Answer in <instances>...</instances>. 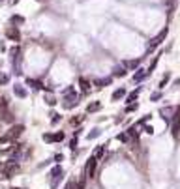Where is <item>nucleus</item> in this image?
<instances>
[{
  "mask_svg": "<svg viewBox=\"0 0 180 189\" xmlns=\"http://www.w3.org/2000/svg\"><path fill=\"white\" fill-rule=\"evenodd\" d=\"M17 172H19V165H15V163H8V165L0 167V176L2 178H11Z\"/></svg>",
  "mask_w": 180,
  "mask_h": 189,
  "instance_id": "nucleus-1",
  "label": "nucleus"
},
{
  "mask_svg": "<svg viewBox=\"0 0 180 189\" xmlns=\"http://www.w3.org/2000/svg\"><path fill=\"white\" fill-rule=\"evenodd\" d=\"M96 167H98V157H90L85 165V176L86 178H94L96 174Z\"/></svg>",
  "mask_w": 180,
  "mask_h": 189,
  "instance_id": "nucleus-2",
  "label": "nucleus"
},
{
  "mask_svg": "<svg viewBox=\"0 0 180 189\" xmlns=\"http://www.w3.org/2000/svg\"><path fill=\"white\" fill-rule=\"evenodd\" d=\"M62 174H64V170H62V167H55L53 170H51V187H56V183H58V180L62 178Z\"/></svg>",
  "mask_w": 180,
  "mask_h": 189,
  "instance_id": "nucleus-3",
  "label": "nucleus"
},
{
  "mask_svg": "<svg viewBox=\"0 0 180 189\" xmlns=\"http://www.w3.org/2000/svg\"><path fill=\"white\" fill-rule=\"evenodd\" d=\"M178 135H180V107L176 109V112H174V118H173V137L176 139Z\"/></svg>",
  "mask_w": 180,
  "mask_h": 189,
  "instance_id": "nucleus-4",
  "label": "nucleus"
},
{
  "mask_svg": "<svg viewBox=\"0 0 180 189\" xmlns=\"http://www.w3.org/2000/svg\"><path fill=\"white\" fill-rule=\"evenodd\" d=\"M23 131H24V127H23V126H13L11 129H9V133H8V139H9V141L17 139V137L23 133Z\"/></svg>",
  "mask_w": 180,
  "mask_h": 189,
  "instance_id": "nucleus-5",
  "label": "nucleus"
},
{
  "mask_svg": "<svg viewBox=\"0 0 180 189\" xmlns=\"http://www.w3.org/2000/svg\"><path fill=\"white\" fill-rule=\"evenodd\" d=\"M6 36H8L9 39H13V41H19V39H21V34H19L17 28H8L6 30Z\"/></svg>",
  "mask_w": 180,
  "mask_h": 189,
  "instance_id": "nucleus-6",
  "label": "nucleus"
},
{
  "mask_svg": "<svg viewBox=\"0 0 180 189\" xmlns=\"http://www.w3.org/2000/svg\"><path fill=\"white\" fill-rule=\"evenodd\" d=\"M45 141H62L64 139V133H55V135H43Z\"/></svg>",
  "mask_w": 180,
  "mask_h": 189,
  "instance_id": "nucleus-7",
  "label": "nucleus"
},
{
  "mask_svg": "<svg viewBox=\"0 0 180 189\" xmlns=\"http://www.w3.org/2000/svg\"><path fill=\"white\" fill-rule=\"evenodd\" d=\"M165 36H167V28H165V30H163V32H161V34H159V36H158V38H154V39H152V47H156V45H159V43H161V39H163V38H165Z\"/></svg>",
  "mask_w": 180,
  "mask_h": 189,
  "instance_id": "nucleus-8",
  "label": "nucleus"
},
{
  "mask_svg": "<svg viewBox=\"0 0 180 189\" xmlns=\"http://www.w3.org/2000/svg\"><path fill=\"white\" fill-rule=\"evenodd\" d=\"M79 83H81V88H83L85 92H86V90H88V88H90V83H88V81H86V79H81V81H79Z\"/></svg>",
  "mask_w": 180,
  "mask_h": 189,
  "instance_id": "nucleus-9",
  "label": "nucleus"
},
{
  "mask_svg": "<svg viewBox=\"0 0 180 189\" xmlns=\"http://www.w3.org/2000/svg\"><path fill=\"white\" fill-rule=\"evenodd\" d=\"M105 154V146H98V150H96V155L94 157H101Z\"/></svg>",
  "mask_w": 180,
  "mask_h": 189,
  "instance_id": "nucleus-10",
  "label": "nucleus"
},
{
  "mask_svg": "<svg viewBox=\"0 0 180 189\" xmlns=\"http://www.w3.org/2000/svg\"><path fill=\"white\" fill-rule=\"evenodd\" d=\"M118 141L128 142V141H130V133H120V135H118Z\"/></svg>",
  "mask_w": 180,
  "mask_h": 189,
  "instance_id": "nucleus-11",
  "label": "nucleus"
},
{
  "mask_svg": "<svg viewBox=\"0 0 180 189\" xmlns=\"http://www.w3.org/2000/svg\"><path fill=\"white\" fill-rule=\"evenodd\" d=\"M124 94H126L124 90H116L115 94H113V99H118V98H122V96H124Z\"/></svg>",
  "mask_w": 180,
  "mask_h": 189,
  "instance_id": "nucleus-12",
  "label": "nucleus"
},
{
  "mask_svg": "<svg viewBox=\"0 0 180 189\" xmlns=\"http://www.w3.org/2000/svg\"><path fill=\"white\" fill-rule=\"evenodd\" d=\"M100 103H92V105H88V112H94V111H98V109H100Z\"/></svg>",
  "mask_w": 180,
  "mask_h": 189,
  "instance_id": "nucleus-13",
  "label": "nucleus"
},
{
  "mask_svg": "<svg viewBox=\"0 0 180 189\" xmlns=\"http://www.w3.org/2000/svg\"><path fill=\"white\" fill-rule=\"evenodd\" d=\"M15 94H17V96H21V98H24V90H23V88H19V86L15 88Z\"/></svg>",
  "mask_w": 180,
  "mask_h": 189,
  "instance_id": "nucleus-14",
  "label": "nucleus"
},
{
  "mask_svg": "<svg viewBox=\"0 0 180 189\" xmlns=\"http://www.w3.org/2000/svg\"><path fill=\"white\" fill-rule=\"evenodd\" d=\"M8 83V77H6V75H2V73H0V84H6Z\"/></svg>",
  "mask_w": 180,
  "mask_h": 189,
  "instance_id": "nucleus-15",
  "label": "nucleus"
},
{
  "mask_svg": "<svg viewBox=\"0 0 180 189\" xmlns=\"http://www.w3.org/2000/svg\"><path fill=\"white\" fill-rule=\"evenodd\" d=\"M79 122H81V118H71V124H73V126L79 124Z\"/></svg>",
  "mask_w": 180,
  "mask_h": 189,
  "instance_id": "nucleus-16",
  "label": "nucleus"
},
{
  "mask_svg": "<svg viewBox=\"0 0 180 189\" xmlns=\"http://www.w3.org/2000/svg\"><path fill=\"white\" fill-rule=\"evenodd\" d=\"M71 148H73V150H75V146H77V139H73V141H71V144H70Z\"/></svg>",
  "mask_w": 180,
  "mask_h": 189,
  "instance_id": "nucleus-17",
  "label": "nucleus"
},
{
  "mask_svg": "<svg viewBox=\"0 0 180 189\" xmlns=\"http://www.w3.org/2000/svg\"><path fill=\"white\" fill-rule=\"evenodd\" d=\"M11 189H19V187H11Z\"/></svg>",
  "mask_w": 180,
  "mask_h": 189,
  "instance_id": "nucleus-18",
  "label": "nucleus"
}]
</instances>
